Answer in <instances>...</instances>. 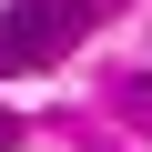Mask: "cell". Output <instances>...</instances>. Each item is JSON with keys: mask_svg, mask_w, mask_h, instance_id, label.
<instances>
[{"mask_svg": "<svg viewBox=\"0 0 152 152\" xmlns=\"http://www.w3.org/2000/svg\"><path fill=\"white\" fill-rule=\"evenodd\" d=\"M102 10H112V0H20V10H0V61H10V71L61 61V51L81 41Z\"/></svg>", "mask_w": 152, "mask_h": 152, "instance_id": "obj_1", "label": "cell"}, {"mask_svg": "<svg viewBox=\"0 0 152 152\" xmlns=\"http://www.w3.org/2000/svg\"><path fill=\"white\" fill-rule=\"evenodd\" d=\"M10 142H20V112H0V152H10Z\"/></svg>", "mask_w": 152, "mask_h": 152, "instance_id": "obj_2", "label": "cell"}]
</instances>
